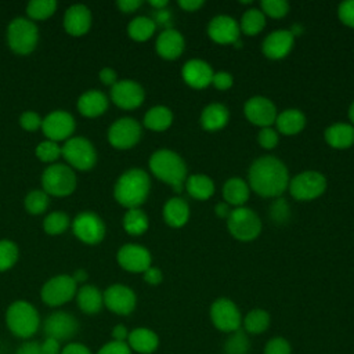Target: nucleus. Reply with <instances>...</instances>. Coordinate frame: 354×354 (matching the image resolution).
Masks as SVG:
<instances>
[{
	"mask_svg": "<svg viewBox=\"0 0 354 354\" xmlns=\"http://www.w3.org/2000/svg\"><path fill=\"white\" fill-rule=\"evenodd\" d=\"M249 185L260 196H279L289 185L285 163L275 156L257 158L249 169Z\"/></svg>",
	"mask_w": 354,
	"mask_h": 354,
	"instance_id": "nucleus-1",
	"label": "nucleus"
},
{
	"mask_svg": "<svg viewBox=\"0 0 354 354\" xmlns=\"http://www.w3.org/2000/svg\"><path fill=\"white\" fill-rule=\"evenodd\" d=\"M151 180L142 169H129L122 173L113 187V196L118 203L127 209L142 205L149 194Z\"/></svg>",
	"mask_w": 354,
	"mask_h": 354,
	"instance_id": "nucleus-2",
	"label": "nucleus"
},
{
	"mask_svg": "<svg viewBox=\"0 0 354 354\" xmlns=\"http://www.w3.org/2000/svg\"><path fill=\"white\" fill-rule=\"evenodd\" d=\"M149 169L155 177L171 185L176 192L183 191L187 166L183 158L171 149H158L149 158Z\"/></svg>",
	"mask_w": 354,
	"mask_h": 354,
	"instance_id": "nucleus-3",
	"label": "nucleus"
},
{
	"mask_svg": "<svg viewBox=\"0 0 354 354\" xmlns=\"http://www.w3.org/2000/svg\"><path fill=\"white\" fill-rule=\"evenodd\" d=\"M39 41V29L29 18H14L7 28V44L18 55L30 54Z\"/></svg>",
	"mask_w": 354,
	"mask_h": 354,
	"instance_id": "nucleus-4",
	"label": "nucleus"
},
{
	"mask_svg": "<svg viewBox=\"0 0 354 354\" xmlns=\"http://www.w3.org/2000/svg\"><path fill=\"white\" fill-rule=\"evenodd\" d=\"M6 322L8 329L18 337H30L39 328L40 318L36 308L25 301H14L6 313Z\"/></svg>",
	"mask_w": 354,
	"mask_h": 354,
	"instance_id": "nucleus-5",
	"label": "nucleus"
},
{
	"mask_svg": "<svg viewBox=\"0 0 354 354\" xmlns=\"http://www.w3.org/2000/svg\"><path fill=\"white\" fill-rule=\"evenodd\" d=\"M76 184L73 169L64 163H53L41 173V188L47 195L68 196L75 191Z\"/></svg>",
	"mask_w": 354,
	"mask_h": 354,
	"instance_id": "nucleus-6",
	"label": "nucleus"
},
{
	"mask_svg": "<svg viewBox=\"0 0 354 354\" xmlns=\"http://www.w3.org/2000/svg\"><path fill=\"white\" fill-rule=\"evenodd\" d=\"M61 156L77 170H90L97 163V151L93 142L84 137H71L61 147Z\"/></svg>",
	"mask_w": 354,
	"mask_h": 354,
	"instance_id": "nucleus-7",
	"label": "nucleus"
},
{
	"mask_svg": "<svg viewBox=\"0 0 354 354\" xmlns=\"http://www.w3.org/2000/svg\"><path fill=\"white\" fill-rule=\"evenodd\" d=\"M228 231L238 241H253L261 231V221L259 216L249 207H235L227 218Z\"/></svg>",
	"mask_w": 354,
	"mask_h": 354,
	"instance_id": "nucleus-8",
	"label": "nucleus"
},
{
	"mask_svg": "<svg viewBox=\"0 0 354 354\" xmlns=\"http://www.w3.org/2000/svg\"><path fill=\"white\" fill-rule=\"evenodd\" d=\"M290 195L297 201H311L326 189V178L322 173L307 170L296 174L288 185Z\"/></svg>",
	"mask_w": 354,
	"mask_h": 354,
	"instance_id": "nucleus-9",
	"label": "nucleus"
},
{
	"mask_svg": "<svg viewBox=\"0 0 354 354\" xmlns=\"http://www.w3.org/2000/svg\"><path fill=\"white\" fill-rule=\"evenodd\" d=\"M76 286L77 283L73 281L71 275H55L43 285L40 296L41 300L51 307L62 306L76 296Z\"/></svg>",
	"mask_w": 354,
	"mask_h": 354,
	"instance_id": "nucleus-10",
	"label": "nucleus"
},
{
	"mask_svg": "<svg viewBox=\"0 0 354 354\" xmlns=\"http://www.w3.org/2000/svg\"><path fill=\"white\" fill-rule=\"evenodd\" d=\"M72 231L83 243L97 245L105 236V224L98 214L86 210L73 218Z\"/></svg>",
	"mask_w": 354,
	"mask_h": 354,
	"instance_id": "nucleus-11",
	"label": "nucleus"
},
{
	"mask_svg": "<svg viewBox=\"0 0 354 354\" xmlns=\"http://www.w3.org/2000/svg\"><path fill=\"white\" fill-rule=\"evenodd\" d=\"M141 138V126L133 118H120L108 129V141L118 149H129Z\"/></svg>",
	"mask_w": 354,
	"mask_h": 354,
	"instance_id": "nucleus-12",
	"label": "nucleus"
},
{
	"mask_svg": "<svg viewBox=\"0 0 354 354\" xmlns=\"http://www.w3.org/2000/svg\"><path fill=\"white\" fill-rule=\"evenodd\" d=\"M210 318L213 325L227 333H232L241 328V313L236 307V304L227 299V297H220L216 301H213L210 307Z\"/></svg>",
	"mask_w": 354,
	"mask_h": 354,
	"instance_id": "nucleus-13",
	"label": "nucleus"
},
{
	"mask_svg": "<svg viewBox=\"0 0 354 354\" xmlns=\"http://www.w3.org/2000/svg\"><path fill=\"white\" fill-rule=\"evenodd\" d=\"M76 127L73 116L66 111H53L41 122L43 134L51 141H66L71 138Z\"/></svg>",
	"mask_w": 354,
	"mask_h": 354,
	"instance_id": "nucleus-14",
	"label": "nucleus"
},
{
	"mask_svg": "<svg viewBox=\"0 0 354 354\" xmlns=\"http://www.w3.org/2000/svg\"><path fill=\"white\" fill-rule=\"evenodd\" d=\"M145 93L134 80H118L111 87V100L122 109H136L144 101Z\"/></svg>",
	"mask_w": 354,
	"mask_h": 354,
	"instance_id": "nucleus-15",
	"label": "nucleus"
},
{
	"mask_svg": "<svg viewBox=\"0 0 354 354\" xmlns=\"http://www.w3.org/2000/svg\"><path fill=\"white\" fill-rule=\"evenodd\" d=\"M243 112L249 122L260 127H270L272 123H275L278 115L274 102L263 95H254L249 98L245 102Z\"/></svg>",
	"mask_w": 354,
	"mask_h": 354,
	"instance_id": "nucleus-16",
	"label": "nucleus"
},
{
	"mask_svg": "<svg viewBox=\"0 0 354 354\" xmlns=\"http://www.w3.org/2000/svg\"><path fill=\"white\" fill-rule=\"evenodd\" d=\"M102 297L106 308L119 315L130 314L134 310L137 301L136 293L129 286L122 283L108 286L106 290L102 293Z\"/></svg>",
	"mask_w": 354,
	"mask_h": 354,
	"instance_id": "nucleus-17",
	"label": "nucleus"
},
{
	"mask_svg": "<svg viewBox=\"0 0 354 354\" xmlns=\"http://www.w3.org/2000/svg\"><path fill=\"white\" fill-rule=\"evenodd\" d=\"M118 263L122 268L130 272H144L151 267V253L148 249L134 243L123 245L116 254Z\"/></svg>",
	"mask_w": 354,
	"mask_h": 354,
	"instance_id": "nucleus-18",
	"label": "nucleus"
},
{
	"mask_svg": "<svg viewBox=\"0 0 354 354\" xmlns=\"http://www.w3.org/2000/svg\"><path fill=\"white\" fill-rule=\"evenodd\" d=\"M79 324L76 318L68 313L57 311L48 315L44 321V333L47 337L62 342L71 339L77 332Z\"/></svg>",
	"mask_w": 354,
	"mask_h": 354,
	"instance_id": "nucleus-19",
	"label": "nucleus"
},
{
	"mask_svg": "<svg viewBox=\"0 0 354 354\" xmlns=\"http://www.w3.org/2000/svg\"><path fill=\"white\" fill-rule=\"evenodd\" d=\"M239 24L230 15H216L207 25V35L218 44H232L239 41Z\"/></svg>",
	"mask_w": 354,
	"mask_h": 354,
	"instance_id": "nucleus-20",
	"label": "nucleus"
},
{
	"mask_svg": "<svg viewBox=\"0 0 354 354\" xmlns=\"http://www.w3.org/2000/svg\"><path fill=\"white\" fill-rule=\"evenodd\" d=\"M295 43V36L288 29H277L271 32L263 41L261 50L267 58L281 59L289 54Z\"/></svg>",
	"mask_w": 354,
	"mask_h": 354,
	"instance_id": "nucleus-21",
	"label": "nucleus"
},
{
	"mask_svg": "<svg viewBox=\"0 0 354 354\" xmlns=\"http://www.w3.org/2000/svg\"><path fill=\"white\" fill-rule=\"evenodd\" d=\"M64 29L71 36H83L91 26V11L84 4H73L64 14Z\"/></svg>",
	"mask_w": 354,
	"mask_h": 354,
	"instance_id": "nucleus-22",
	"label": "nucleus"
},
{
	"mask_svg": "<svg viewBox=\"0 0 354 354\" xmlns=\"http://www.w3.org/2000/svg\"><path fill=\"white\" fill-rule=\"evenodd\" d=\"M214 72L212 66L206 61L198 58L187 61L181 69L184 82L194 88H203L210 84Z\"/></svg>",
	"mask_w": 354,
	"mask_h": 354,
	"instance_id": "nucleus-23",
	"label": "nucleus"
},
{
	"mask_svg": "<svg viewBox=\"0 0 354 354\" xmlns=\"http://www.w3.org/2000/svg\"><path fill=\"white\" fill-rule=\"evenodd\" d=\"M155 47L156 53L162 58L176 59L184 51V37L178 30L173 28H166L159 33Z\"/></svg>",
	"mask_w": 354,
	"mask_h": 354,
	"instance_id": "nucleus-24",
	"label": "nucleus"
},
{
	"mask_svg": "<svg viewBox=\"0 0 354 354\" xmlns=\"http://www.w3.org/2000/svg\"><path fill=\"white\" fill-rule=\"evenodd\" d=\"M108 108V97L98 90H88L77 100V109L86 118H97Z\"/></svg>",
	"mask_w": 354,
	"mask_h": 354,
	"instance_id": "nucleus-25",
	"label": "nucleus"
},
{
	"mask_svg": "<svg viewBox=\"0 0 354 354\" xmlns=\"http://www.w3.org/2000/svg\"><path fill=\"white\" fill-rule=\"evenodd\" d=\"M127 344L130 350H134L140 354H151L158 348L159 337L151 329L137 328L129 333Z\"/></svg>",
	"mask_w": 354,
	"mask_h": 354,
	"instance_id": "nucleus-26",
	"label": "nucleus"
},
{
	"mask_svg": "<svg viewBox=\"0 0 354 354\" xmlns=\"http://www.w3.org/2000/svg\"><path fill=\"white\" fill-rule=\"evenodd\" d=\"M324 137L332 148H350L354 144V126L348 123L330 124L325 129Z\"/></svg>",
	"mask_w": 354,
	"mask_h": 354,
	"instance_id": "nucleus-27",
	"label": "nucleus"
},
{
	"mask_svg": "<svg viewBox=\"0 0 354 354\" xmlns=\"http://www.w3.org/2000/svg\"><path fill=\"white\" fill-rule=\"evenodd\" d=\"M228 118H230V112L227 106L218 102H213L202 109L201 124L205 130L214 131L224 127L228 122Z\"/></svg>",
	"mask_w": 354,
	"mask_h": 354,
	"instance_id": "nucleus-28",
	"label": "nucleus"
},
{
	"mask_svg": "<svg viewBox=\"0 0 354 354\" xmlns=\"http://www.w3.org/2000/svg\"><path fill=\"white\" fill-rule=\"evenodd\" d=\"M275 123L279 133L285 136H292L300 133L304 129L306 116L301 111L296 108H289L277 115Z\"/></svg>",
	"mask_w": 354,
	"mask_h": 354,
	"instance_id": "nucleus-29",
	"label": "nucleus"
},
{
	"mask_svg": "<svg viewBox=\"0 0 354 354\" xmlns=\"http://www.w3.org/2000/svg\"><path fill=\"white\" fill-rule=\"evenodd\" d=\"M189 217L188 203L183 198H170L163 206L165 221L174 228L183 227Z\"/></svg>",
	"mask_w": 354,
	"mask_h": 354,
	"instance_id": "nucleus-30",
	"label": "nucleus"
},
{
	"mask_svg": "<svg viewBox=\"0 0 354 354\" xmlns=\"http://www.w3.org/2000/svg\"><path fill=\"white\" fill-rule=\"evenodd\" d=\"M223 198L228 205L242 206L249 198V185L239 177L228 178L223 185Z\"/></svg>",
	"mask_w": 354,
	"mask_h": 354,
	"instance_id": "nucleus-31",
	"label": "nucleus"
},
{
	"mask_svg": "<svg viewBox=\"0 0 354 354\" xmlns=\"http://www.w3.org/2000/svg\"><path fill=\"white\" fill-rule=\"evenodd\" d=\"M76 300L80 310L86 314H95L104 304L102 293L94 285H83L76 292Z\"/></svg>",
	"mask_w": 354,
	"mask_h": 354,
	"instance_id": "nucleus-32",
	"label": "nucleus"
},
{
	"mask_svg": "<svg viewBox=\"0 0 354 354\" xmlns=\"http://www.w3.org/2000/svg\"><path fill=\"white\" fill-rule=\"evenodd\" d=\"M185 188L188 194L199 201L209 199L214 192V184L212 178L206 174H192L185 181Z\"/></svg>",
	"mask_w": 354,
	"mask_h": 354,
	"instance_id": "nucleus-33",
	"label": "nucleus"
},
{
	"mask_svg": "<svg viewBox=\"0 0 354 354\" xmlns=\"http://www.w3.org/2000/svg\"><path fill=\"white\" fill-rule=\"evenodd\" d=\"M173 122V113L167 106L156 105L147 111L144 116V126L153 131L166 130Z\"/></svg>",
	"mask_w": 354,
	"mask_h": 354,
	"instance_id": "nucleus-34",
	"label": "nucleus"
},
{
	"mask_svg": "<svg viewBox=\"0 0 354 354\" xmlns=\"http://www.w3.org/2000/svg\"><path fill=\"white\" fill-rule=\"evenodd\" d=\"M155 29L156 24L152 18L140 15L130 21L127 26V33L136 41H145L155 33Z\"/></svg>",
	"mask_w": 354,
	"mask_h": 354,
	"instance_id": "nucleus-35",
	"label": "nucleus"
},
{
	"mask_svg": "<svg viewBox=\"0 0 354 354\" xmlns=\"http://www.w3.org/2000/svg\"><path fill=\"white\" fill-rule=\"evenodd\" d=\"M123 228L130 235H141L148 230V217L140 209H127L123 216Z\"/></svg>",
	"mask_w": 354,
	"mask_h": 354,
	"instance_id": "nucleus-36",
	"label": "nucleus"
},
{
	"mask_svg": "<svg viewBox=\"0 0 354 354\" xmlns=\"http://www.w3.org/2000/svg\"><path fill=\"white\" fill-rule=\"evenodd\" d=\"M264 26H266V15L259 8L246 10L239 22V29L245 35H250V36H254L259 32H261Z\"/></svg>",
	"mask_w": 354,
	"mask_h": 354,
	"instance_id": "nucleus-37",
	"label": "nucleus"
},
{
	"mask_svg": "<svg viewBox=\"0 0 354 354\" xmlns=\"http://www.w3.org/2000/svg\"><path fill=\"white\" fill-rule=\"evenodd\" d=\"M270 326V314L263 308H254L249 311L243 318L245 332L252 335L263 333Z\"/></svg>",
	"mask_w": 354,
	"mask_h": 354,
	"instance_id": "nucleus-38",
	"label": "nucleus"
},
{
	"mask_svg": "<svg viewBox=\"0 0 354 354\" xmlns=\"http://www.w3.org/2000/svg\"><path fill=\"white\" fill-rule=\"evenodd\" d=\"M57 6L55 0H30L26 6V14L30 21H43L55 12Z\"/></svg>",
	"mask_w": 354,
	"mask_h": 354,
	"instance_id": "nucleus-39",
	"label": "nucleus"
},
{
	"mask_svg": "<svg viewBox=\"0 0 354 354\" xmlns=\"http://www.w3.org/2000/svg\"><path fill=\"white\" fill-rule=\"evenodd\" d=\"M250 348V342L246 336V332L241 328L230 335L224 343L225 354H248Z\"/></svg>",
	"mask_w": 354,
	"mask_h": 354,
	"instance_id": "nucleus-40",
	"label": "nucleus"
},
{
	"mask_svg": "<svg viewBox=\"0 0 354 354\" xmlns=\"http://www.w3.org/2000/svg\"><path fill=\"white\" fill-rule=\"evenodd\" d=\"M71 220L69 216L64 212H51L46 216L43 221V228L48 235H59L66 231Z\"/></svg>",
	"mask_w": 354,
	"mask_h": 354,
	"instance_id": "nucleus-41",
	"label": "nucleus"
},
{
	"mask_svg": "<svg viewBox=\"0 0 354 354\" xmlns=\"http://www.w3.org/2000/svg\"><path fill=\"white\" fill-rule=\"evenodd\" d=\"M25 209L30 214H41L50 205V198L43 189H33L25 196Z\"/></svg>",
	"mask_w": 354,
	"mask_h": 354,
	"instance_id": "nucleus-42",
	"label": "nucleus"
},
{
	"mask_svg": "<svg viewBox=\"0 0 354 354\" xmlns=\"http://www.w3.org/2000/svg\"><path fill=\"white\" fill-rule=\"evenodd\" d=\"M19 256L18 246L10 239L0 241V271H7L17 263Z\"/></svg>",
	"mask_w": 354,
	"mask_h": 354,
	"instance_id": "nucleus-43",
	"label": "nucleus"
},
{
	"mask_svg": "<svg viewBox=\"0 0 354 354\" xmlns=\"http://www.w3.org/2000/svg\"><path fill=\"white\" fill-rule=\"evenodd\" d=\"M36 156L46 163H53L61 156V147L51 140H44L36 147Z\"/></svg>",
	"mask_w": 354,
	"mask_h": 354,
	"instance_id": "nucleus-44",
	"label": "nucleus"
},
{
	"mask_svg": "<svg viewBox=\"0 0 354 354\" xmlns=\"http://www.w3.org/2000/svg\"><path fill=\"white\" fill-rule=\"evenodd\" d=\"M260 6L263 14L272 18H282L289 11V4L286 0H263Z\"/></svg>",
	"mask_w": 354,
	"mask_h": 354,
	"instance_id": "nucleus-45",
	"label": "nucleus"
},
{
	"mask_svg": "<svg viewBox=\"0 0 354 354\" xmlns=\"http://www.w3.org/2000/svg\"><path fill=\"white\" fill-rule=\"evenodd\" d=\"M264 354H292V348L286 339L277 336L267 342Z\"/></svg>",
	"mask_w": 354,
	"mask_h": 354,
	"instance_id": "nucleus-46",
	"label": "nucleus"
},
{
	"mask_svg": "<svg viewBox=\"0 0 354 354\" xmlns=\"http://www.w3.org/2000/svg\"><path fill=\"white\" fill-rule=\"evenodd\" d=\"M43 119L35 111H26L19 116V124L26 131H35L41 127Z\"/></svg>",
	"mask_w": 354,
	"mask_h": 354,
	"instance_id": "nucleus-47",
	"label": "nucleus"
},
{
	"mask_svg": "<svg viewBox=\"0 0 354 354\" xmlns=\"http://www.w3.org/2000/svg\"><path fill=\"white\" fill-rule=\"evenodd\" d=\"M270 214L277 223H283L289 217V206L285 199H275L270 207Z\"/></svg>",
	"mask_w": 354,
	"mask_h": 354,
	"instance_id": "nucleus-48",
	"label": "nucleus"
},
{
	"mask_svg": "<svg viewBox=\"0 0 354 354\" xmlns=\"http://www.w3.org/2000/svg\"><path fill=\"white\" fill-rule=\"evenodd\" d=\"M337 15L344 25L354 28V0L342 1L337 8Z\"/></svg>",
	"mask_w": 354,
	"mask_h": 354,
	"instance_id": "nucleus-49",
	"label": "nucleus"
},
{
	"mask_svg": "<svg viewBox=\"0 0 354 354\" xmlns=\"http://www.w3.org/2000/svg\"><path fill=\"white\" fill-rule=\"evenodd\" d=\"M259 144L266 149H272L278 144V133L272 127H263L257 136Z\"/></svg>",
	"mask_w": 354,
	"mask_h": 354,
	"instance_id": "nucleus-50",
	"label": "nucleus"
},
{
	"mask_svg": "<svg viewBox=\"0 0 354 354\" xmlns=\"http://www.w3.org/2000/svg\"><path fill=\"white\" fill-rule=\"evenodd\" d=\"M98 354H131V350L126 342H109L102 346Z\"/></svg>",
	"mask_w": 354,
	"mask_h": 354,
	"instance_id": "nucleus-51",
	"label": "nucleus"
},
{
	"mask_svg": "<svg viewBox=\"0 0 354 354\" xmlns=\"http://www.w3.org/2000/svg\"><path fill=\"white\" fill-rule=\"evenodd\" d=\"M212 83H213V84L216 86V88H218V90H228V88L232 86L234 80H232L231 73L224 72V71H220V72H217V73L213 75Z\"/></svg>",
	"mask_w": 354,
	"mask_h": 354,
	"instance_id": "nucleus-52",
	"label": "nucleus"
},
{
	"mask_svg": "<svg viewBox=\"0 0 354 354\" xmlns=\"http://www.w3.org/2000/svg\"><path fill=\"white\" fill-rule=\"evenodd\" d=\"M98 77H100V80H101L105 86H111V87L118 82V75H116V72H115L112 68H109V66L102 68V69L100 71V73H98Z\"/></svg>",
	"mask_w": 354,
	"mask_h": 354,
	"instance_id": "nucleus-53",
	"label": "nucleus"
},
{
	"mask_svg": "<svg viewBox=\"0 0 354 354\" xmlns=\"http://www.w3.org/2000/svg\"><path fill=\"white\" fill-rule=\"evenodd\" d=\"M144 279L147 283L149 285H158L162 282L163 279V275H162V271L156 267H149L148 270L144 271Z\"/></svg>",
	"mask_w": 354,
	"mask_h": 354,
	"instance_id": "nucleus-54",
	"label": "nucleus"
},
{
	"mask_svg": "<svg viewBox=\"0 0 354 354\" xmlns=\"http://www.w3.org/2000/svg\"><path fill=\"white\" fill-rule=\"evenodd\" d=\"M40 351L41 354H61L59 342H57L55 339L47 337L43 343H40Z\"/></svg>",
	"mask_w": 354,
	"mask_h": 354,
	"instance_id": "nucleus-55",
	"label": "nucleus"
},
{
	"mask_svg": "<svg viewBox=\"0 0 354 354\" xmlns=\"http://www.w3.org/2000/svg\"><path fill=\"white\" fill-rule=\"evenodd\" d=\"M61 354H91V353L86 346L80 343H69L61 350Z\"/></svg>",
	"mask_w": 354,
	"mask_h": 354,
	"instance_id": "nucleus-56",
	"label": "nucleus"
},
{
	"mask_svg": "<svg viewBox=\"0 0 354 354\" xmlns=\"http://www.w3.org/2000/svg\"><path fill=\"white\" fill-rule=\"evenodd\" d=\"M15 354H41L40 343L37 342H26L18 347Z\"/></svg>",
	"mask_w": 354,
	"mask_h": 354,
	"instance_id": "nucleus-57",
	"label": "nucleus"
},
{
	"mask_svg": "<svg viewBox=\"0 0 354 354\" xmlns=\"http://www.w3.org/2000/svg\"><path fill=\"white\" fill-rule=\"evenodd\" d=\"M118 7L123 12H133L136 11L142 3L141 0H118Z\"/></svg>",
	"mask_w": 354,
	"mask_h": 354,
	"instance_id": "nucleus-58",
	"label": "nucleus"
},
{
	"mask_svg": "<svg viewBox=\"0 0 354 354\" xmlns=\"http://www.w3.org/2000/svg\"><path fill=\"white\" fill-rule=\"evenodd\" d=\"M112 336H113V340H116V342H124L129 337V332L124 325H116L112 329Z\"/></svg>",
	"mask_w": 354,
	"mask_h": 354,
	"instance_id": "nucleus-59",
	"label": "nucleus"
},
{
	"mask_svg": "<svg viewBox=\"0 0 354 354\" xmlns=\"http://www.w3.org/2000/svg\"><path fill=\"white\" fill-rule=\"evenodd\" d=\"M178 6L185 11H196L199 7L203 6L202 0H180Z\"/></svg>",
	"mask_w": 354,
	"mask_h": 354,
	"instance_id": "nucleus-60",
	"label": "nucleus"
},
{
	"mask_svg": "<svg viewBox=\"0 0 354 354\" xmlns=\"http://www.w3.org/2000/svg\"><path fill=\"white\" fill-rule=\"evenodd\" d=\"M214 213H216L218 217H221V218H228V216H230V213H231V209H230V206H228L227 202H220V203H217V205L214 206Z\"/></svg>",
	"mask_w": 354,
	"mask_h": 354,
	"instance_id": "nucleus-61",
	"label": "nucleus"
},
{
	"mask_svg": "<svg viewBox=\"0 0 354 354\" xmlns=\"http://www.w3.org/2000/svg\"><path fill=\"white\" fill-rule=\"evenodd\" d=\"M72 278H73V281L76 282V283H80V282H84L86 279H87V272L84 271V270H76L75 272H73V275H71Z\"/></svg>",
	"mask_w": 354,
	"mask_h": 354,
	"instance_id": "nucleus-62",
	"label": "nucleus"
},
{
	"mask_svg": "<svg viewBox=\"0 0 354 354\" xmlns=\"http://www.w3.org/2000/svg\"><path fill=\"white\" fill-rule=\"evenodd\" d=\"M167 0H149V4L156 10H163L167 6Z\"/></svg>",
	"mask_w": 354,
	"mask_h": 354,
	"instance_id": "nucleus-63",
	"label": "nucleus"
},
{
	"mask_svg": "<svg viewBox=\"0 0 354 354\" xmlns=\"http://www.w3.org/2000/svg\"><path fill=\"white\" fill-rule=\"evenodd\" d=\"M348 118H350V120H351V123L354 126V101L351 102V105L348 108Z\"/></svg>",
	"mask_w": 354,
	"mask_h": 354,
	"instance_id": "nucleus-64",
	"label": "nucleus"
}]
</instances>
